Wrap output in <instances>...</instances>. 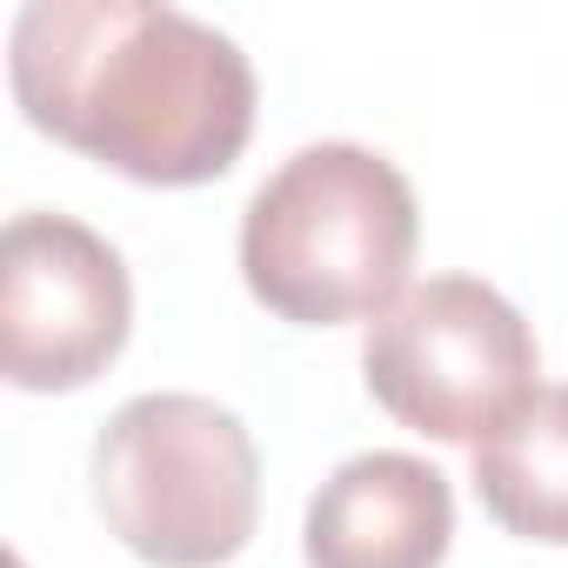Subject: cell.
<instances>
[{
  "mask_svg": "<svg viewBox=\"0 0 568 568\" xmlns=\"http://www.w3.org/2000/svg\"><path fill=\"white\" fill-rule=\"evenodd\" d=\"M368 395L428 442H488L541 375L535 335L508 295L475 274H435L368 322Z\"/></svg>",
  "mask_w": 568,
  "mask_h": 568,
  "instance_id": "obj_4",
  "label": "cell"
},
{
  "mask_svg": "<svg viewBox=\"0 0 568 568\" xmlns=\"http://www.w3.org/2000/svg\"><path fill=\"white\" fill-rule=\"evenodd\" d=\"M128 261L74 214H14L0 234V375L68 395L128 348Z\"/></svg>",
  "mask_w": 568,
  "mask_h": 568,
  "instance_id": "obj_5",
  "label": "cell"
},
{
  "mask_svg": "<svg viewBox=\"0 0 568 568\" xmlns=\"http://www.w3.org/2000/svg\"><path fill=\"white\" fill-rule=\"evenodd\" d=\"M415 234V187L388 154L315 141L254 187L241 214V274L247 295L295 328L382 322L408 295Z\"/></svg>",
  "mask_w": 568,
  "mask_h": 568,
  "instance_id": "obj_2",
  "label": "cell"
},
{
  "mask_svg": "<svg viewBox=\"0 0 568 568\" xmlns=\"http://www.w3.org/2000/svg\"><path fill=\"white\" fill-rule=\"evenodd\" d=\"M455 541V488L435 462L375 448L342 462L308 501V568H442Z\"/></svg>",
  "mask_w": 568,
  "mask_h": 568,
  "instance_id": "obj_6",
  "label": "cell"
},
{
  "mask_svg": "<svg viewBox=\"0 0 568 568\" xmlns=\"http://www.w3.org/2000/svg\"><path fill=\"white\" fill-rule=\"evenodd\" d=\"M94 508L154 568H221L261 521L254 435L207 395H134L94 435Z\"/></svg>",
  "mask_w": 568,
  "mask_h": 568,
  "instance_id": "obj_3",
  "label": "cell"
},
{
  "mask_svg": "<svg viewBox=\"0 0 568 568\" xmlns=\"http://www.w3.org/2000/svg\"><path fill=\"white\" fill-rule=\"evenodd\" d=\"M8 81L41 134L141 187L221 181L254 134L247 54L148 0H34L8 41Z\"/></svg>",
  "mask_w": 568,
  "mask_h": 568,
  "instance_id": "obj_1",
  "label": "cell"
},
{
  "mask_svg": "<svg viewBox=\"0 0 568 568\" xmlns=\"http://www.w3.org/2000/svg\"><path fill=\"white\" fill-rule=\"evenodd\" d=\"M475 495L508 535L568 548V382L535 388L475 448Z\"/></svg>",
  "mask_w": 568,
  "mask_h": 568,
  "instance_id": "obj_7",
  "label": "cell"
}]
</instances>
